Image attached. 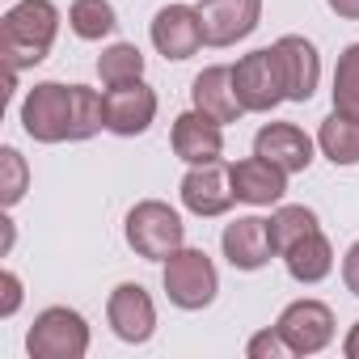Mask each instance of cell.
Here are the masks:
<instances>
[{"mask_svg": "<svg viewBox=\"0 0 359 359\" xmlns=\"http://www.w3.org/2000/svg\"><path fill=\"white\" fill-rule=\"evenodd\" d=\"M60 34V9L51 0H22L0 18V55L5 68L22 72L47 60V51L55 47Z\"/></svg>", "mask_w": 359, "mask_h": 359, "instance_id": "1", "label": "cell"}, {"mask_svg": "<svg viewBox=\"0 0 359 359\" xmlns=\"http://www.w3.org/2000/svg\"><path fill=\"white\" fill-rule=\"evenodd\" d=\"M161 283H165L169 304L187 309V313L208 309V304L216 300V292H220L216 262H212L203 250H191V245L173 250V254L165 258V275H161Z\"/></svg>", "mask_w": 359, "mask_h": 359, "instance_id": "2", "label": "cell"}, {"mask_svg": "<svg viewBox=\"0 0 359 359\" xmlns=\"http://www.w3.org/2000/svg\"><path fill=\"white\" fill-rule=\"evenodd\" d=\"M187 241V224L169 203L161 199H144L127 212V245L148 258V262H165L173 250H182Z\"/></svg>", "mask_w": 359, "mask_h": 359, "instance_id": "3", "label": "cell"}, {"mask_svg": "<svg viewBox=\"0 0 359 359\" xmlns=\"http://www.w3.org/2000/svg\"><path fill=\"white\" fill-rule=\"evenodd\" d=\"M72 114H76V89L60 81H39L22 102V127L39 144L72 140Z\"/></svg>", "mask_w": 359, "mask_h": 359, "instance_id": "4", "label": "cell"}, {"mask_svg": "<svg viewBox=\"0 0 359 359\" xmlns=\"http://www.w3.org/2000/svg\"><path fill=\"white\" fill-rule=\"evenodd\" d=\"M26 351L30 359H81L89 351V325L76 309L51 304L34 317L26 334Z\"/></svg>", "mask_w": 359, "mask_h": 359, "instance_id": "5", "label": "cell"}, {"mask_svg": "<svg viewBox=\"0 0 359 359\" xmlns=\"http://www.w3.org/2000/svg\"><path fill=\"white\" fill-rule=\"evenodd\" d=\"M233 85H237V97H241L245 114H266V110H275L279 102H287L275 47H262V51L241 55L237 68H233Z\"/></svg>", "mask_w": 359, "mask_h": 359, "instance_id": "6", "label": "cell"}, {"mask_svg": "<svg viewBox=\"0 0 359 359\" xmlns=\"http://www.w3.org/2000/svg\"><path fill=\"white\" fill-rule=\"evenodd\" d=\"M199 22L208 47H233L258 30L262 0H199Z\"/></svg>", "mask_w": 359, "mask_h": 359, "instance_id": "7", "label": "cell"}, {"mask_svg": "<svg viewBox=\"0 0 359 359\" xmlns=\"http://www.w3.org/2000/svg\"><path fill=\"white\" fill-rule=\"evenodd\" d=\"M275 330L287 338V346H292L296 355H317V351H325L330 338H334V313H330V304H321V300H292V304L279 313Z\"/></svg>", "mask_w": 359, "mask_h": 359, "instance_id": "8", "label": "cell"}, {"mask_svg": "<svg viewBox=\"0 0 359 359\" xmlns=\"http://www.w3.org/2000/svg\"><path fill=\"white\" fill-rule=\"evenodd\" d=\"M152 118H156V93L144 85V76L106 89V131L131 140V135H144Z\"/></svg>", "mask_w": 359, "mask_h": 359, "instance_id": "9", "label": "cell"}, {"mask_svg": "<svg viewBox=\"0 0 359 359\" xmlns=\"http://www.w3.org/2000/svg\"><path fill=\"white\" fill-rule=\"evenodd\" d=\"M152 47L165 55V60H191L199 47H203V22H199V9L191 5H165L156 18H152Z\"/></svg>", "mask_w": 359, "mask_h": 359, "instance_id": "10", "label": "cell"}, {"mask_svg": "<svg viewBox=\"0 0 359 359\" xmlns=\"http://www.w3.org/2000/svg\"><path fill=\"white\" fill-rule=\"evenodd\" d=\"M182 203H187V212H195V216H203V220H208V216H224V212L237 203L229 169H224L220 161H212V165H191L187 177H182Z\"/></svg>", "mask_w": 359, "mask_h": 359, "instance_id": "11", "label": "cell"}, {"mask_svg": "<svg viewBox=\"0 0 359 359\" xmlns=\"http://www.w3.org/2000/svg\"><path fill=\"white\" fill-rule=\"evenodd\" d=\"M106 321L123 342H148L156 330V304L140 283H118L106 300Z\"/></svg>", "mask_w": 359, "mask_h": 359, "instance_id": "12", "label": "cell"}, {"mask_svg": "<svg viewBox=\"0 0 359 359\" xmlns=\"http://www.w3.org/2000/svg\"><path fill=\"white\" fill-rule=\"evenodd\" d=\"M229 177H233V195L250 208H271L287 195V173L266 161V156H245V161H233L229 165Z\"/></svg>", "mask_w": 359, "mask_h": 359, "instance_id": "13", "label": "cell"}, {"mask_svg": "<svg viewBox=\"0 0 359 359\" xmlns=\"http://www.w3.org/2000/svg\"><path fill=\"white\" fill-rule=\"evenodd\" d=\"M275 60H279V72H283V93L287 102H309L317 81H321V55L309 39L300 34H283L275 43Z\"/></svg>", "mask_w": 359, "mask_h": 359, "instance_id": "14", "label": "cell"}, {"mask_svg": "<svg viewBox=\"0 0 359 359\" xmlns=\"http://www.w3.org/2000/svg\"><path fill=\"white\" fill-rule=\"evenodd\" d=\"M169 144H173V152L182 156L187 165H212V161H220V152H224V131H220V123L208 118L203 110H187V114L173 118Z\"/></svg>", "mask_w": 359, "mask_h": 359, "instance_id": "15", "label": "cell"}, {"mask_svg": "<svg viewBox=\"0 0 359 359\" xmlns=\"http://www.w3.org/2000/svg\"><path fill=\"white\" fill-rule=\"evenodd\" d=\"M220 250H224V258H229L237 271H262V266L271 262V254H275V245H271V224H266L262 216H241V220H233V224L224 229Z\"/></svg>", "mask_w": 359, "mask_h": 359, "instance_id": "16", "label": "cell"}, {"mask_svg": "<svg viewBox=\"0 0 359 359\" xmlns=\"http://www.w3.org/2000/svg\"><path fill=\"white\" fill-rule=\"evenodd\" d=\"M191 102H195V110H203V114L216 118L220 127H224V123H237V118L245 114V106H241V97H237V85H233V68H224V64H212V68H203V72L195 76Z\"/></svg>", "mask_w": 359, "mask_h": 359, "instance_id": "17", "label": "cell"}, {"mask_svg": "<svg viewBox=\"0 0 359 359\" xmlns=\"http://www.w3.org/2000/svg\"><path fill=\"white\" fill-rule=\"evenodd\" d=\"M254 152L275 161L283 173H304L313 165V140L296 123H266L254 135Z\"/></svg>", "mask_w": 359, "mask_h": 359, "instance_id": "18", "label": "cell"}, {"mask_svg": "<svg viewBox=\"0 0 359 359\" xmlns=\"http://www.w3.org/2000/svg\"><path fill=\"white\" fill-rule=\"evenodd\" d=\"M283 266L296 283H321L330 271H334V250H330V237L317 229L309 233L304 241H296L287 254H283Z\"/></svg>", "mask_w": 359, "mask_h": 359, "instance_id": "19", "label": "cell"}, {"mask_svg": "<svg viewBox=\"0 0 359 359\" xmlns=\"http://www.w3.org/2000/svg\"><path fill=\"white\" fill-rule=\"evenodd\" d=\"M317 148L334 165H359V118H351L342 110L325 114L317 127Z\"/></svg>", "mask_w": 359, "mask_h": 359, "instance_id": "20", "label": "cell"}, {"mask_svg": "<svg viewBox=\"0 0 359 359\" xmlns=\"http://www.w3.org/2000/svg\"><path fill=\"white\" fill-rule=\"evenodd\" d=\"M266 224H271V245H275L279 258H283L296 241H304L309 233H317V216H313L309 208H300V203H283V208H275V216H271Z\"/></svg>", "mask_w": 359, "mask_h": 359, "instance_id": "21", "label": "cell"}, {"mask_svg": "<svg viewBox=\"0 0 359 359\" xmlns=\"http://www.w3.org/2000/svg\"><path fill=\"white\" fill-rule=\"evenodd\" d=\"M68 26L76 39L85 43H97L106 34H114L118 18H114V5L110 0H72V9H68Z\"/></svg>", "mask_w": 359, "mask_h": 359, "instance_id": "22", "label": "cell"}, {"mask_svg": "<svg viewBox=\"0 0 359 359\" xmlns=\"http://www.w3.org/2000/svg\"><path fill=\"white\" fill-rule=\"evenodd\" d=\"M97 76H102L106 89H110V85H123V81H140V76H144V55H140V47H135V43H114V47H106V51L97 55Z\"/></svg>", "mask_w": 359, "mask_h": 359, "instance_id": "23", "label": "cell"}, {"mask_svg": "<svg viewBox=\"0 0 359 359\" xmlns=\"http://www.w3.org/2000/svg\"><path fill=\"white\" fill-rule=\"evenodd\" d=\"M334 110L359 118V43H351L338 55V68H334Z\"/></svg>", "mask_w": 359, "mask_h": 359, "instance_id": "24", "label": "cell"}, {"mask_svg": "<svg viewBox=\"0 0 359 359\" xmlns=\"http://www.w3.org/2000/svg\"><path fill=\"white\" fill-rule=\"evenodd\" d=\"M76 89V114H72V140H89L106 127V93L89 89V85H72Z\"/></svg>", "mask_w": 359, "mask_h": 359, "instance_id": "25", "label": "cell"}, {"mask_svg": "<svg viewBox=\"0 0 359 359\" xmlns=\"http://www.w3.org/2000/svg\"><path fill=\"white\" fill-rule=\"evenodd\" d=\"M0 165H5V182H0V199H5V208H13L22 195H26V182H30V173H26V156L18 148H5L0 152Z\"/></svg>", "mask_w": 359, "mask_h": 359, "instance_id": "26", "label": "cell"}, {"mask_svg": "<svg viewBox=\"0 0 359 359\" xmlns=\"http://www.w3.org/2000/svg\"><path fill=\"white\" fill-rule=\"evenodd\" d=\"M245 355H250V359H287V355H296V351L287 346V338H283L279 330H262V334H254V338L245 342Z\"/></svg>", "mask_w": 359, "mask_h": 359, "instance_id": "27", "label": "cell"}, {"mask_svg": "<svg viewBox=\"0 0 359 359\" xmlns=\"http://www.w3.org/2000/svg\"><path fill=\"white\" fill-rule=\"evenodd\" d=\"M0 287H5V300H0V317H13L22 304V279L13 271H0Z\"/></svg>", "mask_w": 359, "mask_h": 359, "instance_id": "28", "label": "cell"}, {"mask_svg": "<svg viewBox=\"0 0 359 359\" xmlns=\"http://www.w3.org/2000/svg\"><path fill=\"white\" fill-rule=\"evenodd\" d=\"M342 283H346V292L351 296H359V241L346 250V258H342Z\"/></svg>", "mask_w": 359, "mask_h": 359, "instance_id": "29", "label": "cell"}, {"mask_svg": "<svg viewBox=\"0 0 359 359\" xmlns=\"http://www.w3.org/2000/svg\"><path fill=\"white\" fill-rule=\"evenodd\" d=\"M325 5H330L338 18H346V22H359V0H325Z\"/></svg>", "mask_w": 359, "mask_h": 359, "instance_id": "30", "label": "cell"}, {"mask_svg": "<svg viewBox=\"0 0 359 359\" xmlns=\"http://www.w3.org/2000/svg\"><path fill=\"white\" fill-rule=\"evenodd\" d=\"M342 355H346V359H359V321L351 325V334H346V342H342Z\"/></svg>", "mask_w": 359, "mask_h": 359, "instance_id": "31", "label": "cell"}]
</instances>
